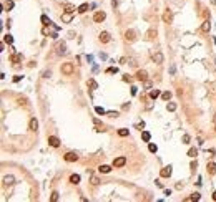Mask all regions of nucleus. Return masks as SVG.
<instances>
[{"label":"nucleus","mask_w":216,"mask_h":202,"mask_svg":"<svg viewBox=\"0 0 216 202\" xmlns=\"http://www.w3.org/2000/svg\"><path fill=\"white\" fill-rule=\"evenodd\" d=\"M70 182H72V184H75V186H77V184H80V176H78V174H72V176H70Z\"/></svg>","instance_id":"obj_14"},{"label":"nucleus","mask_w":216,"mask_h":202,"mask_svg":"<svg viewBox=\"0 0 216 202\" xmlns=\"http://www.w3.org/2000/svg\"><path fill=\"white\" fill-rule=\"evenodd\" d=\"M188 156H189V157H196V156H198V149H196V148H191L188 151Z\"/></svg>","instance_id":"obj_20"},{"label":"nucleus","mask_w":216,"mask_h":202,"mask_svg":"<svg viewBox=\"0 0 216 202\" xmlns=\"http://www.w3.org/2000/svg\"><path fill=\"white\" fill-rule=\"evenodd\" d=\"M95 111H96V113H98V114H105L106 111L103 108H100V106H96V108H95Z\"/></svg>","instance_id":"obj_34"},{"label":"nucleus","mask_w":216,"mask_h":202,"mask_svg":"<svg viewBox=\"0 0 216 202\" xmlns=\"http://www.w3.org/2000/svg\"><path fill=\"white\" fill-rule=\"evenodd\" d=\"M213 201H216V191L213 192Z\"/></svg>","instance_id":"obj_49"},{"label":"nucleus","mask_w":216,"mask_h":202,"mask_svg":"<svg viewBox=\"0 0 216 202\" xmlns=\"http://www.w3.org/2000/svg\"><path fill=\"white\" fill-rule=\"evenodd\" d=\"M136 93H138V88H136V86H131V94L135 96Z\"/></svg>","instance_id":"obj_41"},{"label":"nucleus","mask_w":216,"mask_h":202,"mask_svg":"<svg viewBox=\"0 0 216 202\" xmlns=\"http://www.w3.org/2000/svg\"><path fill=\"white\" fill-rule=\"evenodd\" d=\"M77 10H78V12H80V13H85V12L88 10V3H82V5L78 7Z\"/></svg>","instance_id":"obj_19"},{"label":"nucleus","mask_w":216,"mask_h":202,"mask_svg":"<svg viewBox=\"0 0 216 202\" xmlns=\"http://www.w3.org/2000/svg\"><path fill=\"white\" fill-rule=\"evenodd\" d=\"M48 144L52 146V148H58V146H60V139H58L57 136H50L48 137Z\"/></svg>","instance_id":"obj_4"},{"label":"nucleus","mask_w":216,"mask_h":202,"mask_svg":"<svg viewBox=\"0 0 216 202\" xmlns=\"http://www.w3.org/2000/svg\"><path fill=\"white\" fill-rule=\"evenodd\" d=\"M12 61H13V63L22 61V55H12Z\"/></svg>","instance_id":"obj_23"},{"label":"nucleus","mask_w":216,"mask_h":202,"mask_svg":"<svg viewBox=\"0 0 216 202\" xmlns=\"http://www.w3.org/2000/svg\"><path fill=\"white\" fill-rule=\"evenodd\" d=\"M171 20H173V15H171V12H170V10H166L165 13H163V22H165V23H170Z\"/></svg>","instance_id":"obj_9"},{"label":"nucleus","mask_w":216,"mask_h":202,"mask_svg":"<svg viewBox=\"0 0 216 202\" xmlns=\"http://www.w3.org/2000/svg\"><path fill=\"white\" fill-rule=\"evenodd\" d=\"M106 73H108V75H113V73H116V68H108Z\"/></svg>","instance_id":"obj_39"},{"label":"nucleus","mask_w":216,"mask_h":202,"mask_svg":"<svg viewBox=\"0 0 216 202\" xmlns=\"http://www.w3.org/2000/svg\"><path fill=\"white\" fill-rule=\"evenodd\" d=\"M160 94H161L160 90H153V91H150V98H151V99H156Z\"/></svg>","instance_id":"obj_18"},{"label":"nucleus","mask_w":216,"mask_h":202,"mask_svg":"<svg viewBox=\"0 0 216 202\" xmlns=\"http://www.w3.org/2000/svg\"><path fill=\"white\" fill-rule=\"evenodd\" d=\"M196 166H198V162H196V161H193V162H191V169H196Z\"/></svg>","instance_id":"obj_45"},{"label":"nucleus","mask_w":216,"mask_h":202,"mask_svg":"<svg viewBox=\"0 0 216 202\" xmlns=\"http://www.w3.org/2000/svg\"><path fill=\"white\" fill-rule=\"evenodd\" d=\"M118 134L122 137H125V136H128V129H125V128H122V129H118Z\"/></svg>","instance_id":"obj_27"},{"label":"nucleus","mask_w":216,"mask_h":202,"mask_svg":"<svg viewBox=\"0 0 216 202\" xmlns=\"http://www.w3.org/2000/svg\"><path fill=\"white\" fill-rule=\"evenodd\" d=\"M3 40H5V43H8V45H12V42H13V38H12L10 35H5V37H3Z\"/></svg>","instance_id":"obj_31"},{"label":"nucleus","mask_w":216,"mask_h":202,"mask_svg":"<svg viewBox=\"0 0 216 202\" xmlns=\"http://www.w3.org/2000/svg\"><path fill=\"white\" fill-rule=\"evenodd\" d=\"M63 157H65V161H66V162H75V161L78 159V156H77L75 153H66L65 156H63Z\"/></svg>","instance_id":"obj_5"},{"label":"nucleus","mask_w":216,"mask_h":202,"mask_svg":"<svg viewBox=\"0 0 216 202\" xmlns=\"http://www.w3.org/2000/svg\"><path fill=\"white\" fill-rule=\"evenodd\" d=\"M37 129H38V121L33 118V119H30V131H37Z\"/></svg>","instance_id":"obj_12"},{"label":"nucleus","mask_w":216,"mask_h":202,"mask_svg":"<svg viewBox=\"0 0 216 202\" xmlns=\"http://www.w3.org/2000/svg\"><path fill=\"white\" fill-rule=\"evenodd\" d=\"M50 75H52V73H50V71H45V73H43V78H48Z\"/></svg>","instance_id":"obj_48"},{"label":"nucleus","mask_w":216,"mask_h":202,"mask_svg":"<svg viewBox=\"0 0 216 202\" xmlns=\"http://www.w3.org/2000/svg\"><path fill=\"white\" fill-rule=\"evenodd\" d=\"M148 149L151 151V153H156V151H158V148H156V144H150V146H148Z\"/></svg>","instance_id":"obj_35"},{"label":"nucleus","mask_w":216,"mask_h":202,"mask_svg":"<svg viewBox=\"0 0 216 202\" xmlns=\"http://www.w3.org/2000/svg\"><path fill=\"white\" fill-rule=\"evenodd\" d=\"M146 35H148V38H155V37H156V30H153V28H151V30H148V33H146Z\"/></svg>","instance_id":"obj_28"},{"label":"nucleus","mask_w":216,"mask_h":202,"mask_svg":"<svg viewBox=\"0 0 216 202\" xmlns=\"http://www.w3.org/2000/svg\"><path fill=\"white\" fill-rule=\"evenodd\" d=\"M210 28H211V23L206 20V22L203 23V32H210Z\"/></svg>","instance_id":"obj_26"},{"label":"nucleus","mask_w":216,"mask_h":202,"mask_svg":"<svg viewBox=\"0 0 216 202\" xmlns=\"http://www.w3.org/2000/svg\"><path fill=\"white\" fill-rule=\"evenodd\" d=\"M153 61H155V63H158V65H160V63H163V55H161L160 51H158V53H155V55H153Z\"/></svg>","instance_id":"obj_11"},{"label":"nucleus","mask_w":216,"mask_h":202,"mask_svg":"<svg viewBox=\"0 0 216 202\" xmlns=\"http://www.w3.org/2000/svg\"><path fill=\"white\" fill-rule=\"evenodd\" d=\"M13 182H15V177H13V176H5V177H3V184H5V186H12Z\"/></svg>","instance_id":"obj_10"},{"label":"nucleus","mask_w":216,"mask_h":202,"mask_svg":"<svg viewBox=\"0 0 216 202\" xmlns=\"http://www.w3.org/2000/svg\"><path fill=\"white\" fill-rule=\"evenodd\" d=\"M160 174H161V177H170V176H171V166H168V167H163Z\"/></svg>","instance_id":"obj_8"},{"label":"nucleus","mask_w":216,"mask_h":202,"mask_svg":"<svg viewBox=\"0 0 216 202\" xmlns=\"http://www.w3.org/2000/svg\"><path fill=\"white\" fill-rule=\"evenodd\" d=\"M88 85H90V88H92V90H96V86H98V85L95 83V80H90V81H88Z\"/></svg>","instance_id":"obj_33"},{"label":"nucleus","mask_w":216,"mask_h":202,"mask_svg":"<svg viewBox=\"0 0 216 202\" xmlns=\"http://www.w3.org/2000/svg\"><path fill=\"white\" fill-rule=\"evenodd\" d=\"M110 33L108 32H101L100 33V42H103V43H108V42H110Z\"/></svg>","instance_id":"obj_7"},{"label":"nucleus","mask_w":216,"mask_h":202,"mask_svg":"<svg viewBox=\"0 0 216 202\" xmlns=\"http://www.w3.org/2000/svg\"><path fill=\"white\" fill-rule=\"evenodd\" d=\"M90 180H92V184H93V186H98V184H100V179L96 177V176H92V179H90Z\"/></svg>","instance_id":"obj_29"},{"label":"nucleus","mask_w":216,"mask_h":202,"mask_svg":"<svg viewBox=\"0 0 216 202\" xmlns=\"http://www.w3.org/2000/svg\"><path fill=\"white\" fill-rule=\"evenodd\" d=\"M105 18H106V13H105V12H96V13H95V15H93V20H95V22H96V23L103 22Z\"/></svg>","instance_id":"obj_2"},{"label":"nucleus","mask_w":216,"mask_h":202,"mask_svg":"<svg viewBox=\"0 0 216 202\" xmlns=\"http://www.w3.org/2000/svg\"><path fill=\"white\" fill-rule=\"evenodd\" d=\"M123 81H128V83H131V81H133V78L130 76V75H123Z\"/></svg>","instance_id":"obj_36"},{"label":"nucleus","mask_w":216,"mask_h":202,"mask_svg":"<svg viewBox=\"0 0 216 202\" xmlns=\"http://www.w3.org/2000/svg\"><path fill=\"white\" fill-rule=\"evenodd\" d=\"M108 116H111V118H116V116H118V113H113V111H111V113H108Z\"/></svg>","instance_id":"obj_47"},{"label":"nucleus","mask_w":216,"mask_h":202,"mask_svg":"<svg viewBox=\"0 0 216 202\" xmlns=\"http://www.w3.org/2000/svg\"><path fill=\"white\" fill-rule=\"evenodd\" d=\"M20 80H22V76H20V75H17V76H13V81H15V83H18Z\"/></svg>","instance_id":"obj_43"},{"label":"nucleus","mask_w":216,"mask_h":202,"mask_svg":"<svg viewBox=\"0 0 216 202\" xmlns=\"http://www.w3.org/2000/svg\"><path fill=\"white\" fill-rule=\"evenodd\" d=\"M183 142H189V136H188V134L183 136Z\"/></svg>","instance_id":"obj_44"},{"label":"nucleus","mask_w":216,"mask_h":202,"mask_svg":"<svg viewBox=\"0 0 216 202\" xmlns=\"http://www.w3.org/2000/svg\"><path fill=\"white\" fill-rule=\"evenodd\" d=\"M141 137H143V141H145V142H148L151 136H150V133H148V131H143V133H141Z\"/></svg>","instance_id":"obj_21"},{"label":"nucleus","mask_w":216,"mask_h":202,"mask_svg":"<svg viewBox=\"0 0 216 202\" xmlns=\"http://www.w3.org/2000/svg\"><path fill=\"white\" fill-rule=\"evenodd\" d=\"M136 128H138L140 131H141V129L145 128V123H143V121H141V123H138V124H136Z\"/></svg>","instance_id":"obj_42"},{"label":"nucleus","mask_w":216,"mask_h":202,"mask_svg":"<svg viewBox=\"0 0 216 202\" xmlns=\"http://www.w3.org/2000/svg\"><path fill=\"white\" fill-rule=\"evenodd\" d=\"M110 171H111V167H110V166H106V164L100 166V172H103V174H108Z\"/></svg>","instance_id":"obj_17"},{"label":"nucleus","mask_w":216,"mask_h":202,"mask_svg":"<svg viewBox=\"0 0 216 202\" xmlns=\"http://www.w3.org/2000/svg\"><path fill=\"white\" fill-rule=\"evenodd\" d=\"M208 172H210V174H216V164L215 162L208 164Z\"/></svg>","instance_id":"obj_16"},{"label":"nucleus","mask_w":216,"mask_h":202,"mask_svg":"<svg viewBox=\"0 0 216 202\" xmlns=\"http://www.w3.org/2000/svg\"><path fill=\"white\" fill-rule=\"evenodd\" d=\"M125 38H126V42H135V30H126V33H125Z\"/></svg>","instance_id":"obj_6"},{"label":"nucleus","mask_w":216,"mask_h":202,"mask_svg":"<svg viewBox=\"0 0 216 202\" xmlns=\"http://www.w3.org/2000/svg\"><path fill=\"white\" fill-rule=\"evenodd\" d=\"M73 71H75L73 63H63V65H62V73H63V75H73Z\"/></svg>","instance_id":"obj_1"},{"label":"nucleus","mask_w":216,"mask_h":202,"mask_svg":"<svg viewBox=\"0 0 216 202\" xmlns=\"http://www.w3.org/2000/svg\"><path fill=\"white\" fill-rule=\"evenodd\" d=\"M62 20H63V22H72V13H70V12H65V13H63V15H62Z\"/></svg>","instance_id":"obj_15"},{"label":"nucleus","mask_w":216,"mask_h":202,"mask_svg":"<svg viewBox=\"0 0 216 202\" xmlns=\"http://www.w3.org/2000/svg\"><path fill=\"white\" fill-rule=\"evenodd\" d=\"M5 8H13V0H8V2H5Z\"/></svg>","instance_id":"obj_32"},{"label":"nucleus","mask_w":216,"mask_h":202,"mask_svg":"<svg viewBox=\"0 0 216 202\" xmlns=\"http://www.w3.org/2000/svg\"><path fill=\"white\" fill-rule=\"evenodd\" d=\"M58 53H60V55L66 53V50H65V45H63V43H62V45H58Z\"/></svg>","instance_id":"obj_30"},{"label":"nucleus","mask_w":216,"mask_h":202,"mask_svg":"<svg viewBox=\"0 0 216 202\" xmlns=\"http://www.w3.org/2000/svg\"><path fill=\"white\" fill-rule=\"evenodd\" d=\"M136 78H138V80H141V81H146V71H145V70H140L138 73H136Z\"/></svg>","instance_id":"obj_13"},{"label":"nucleus","mask_w":216,"mask_h":202,"mask_svg":"<svg viewBox=\"0 0 216 202\" xmlns=\"http://www.w3.org/2000/svg\"><path fill=\"white\" fill-rule=\"evenodd\" d=\"M166 109H168V111H175V109H176V103H168L166 104Z\"/></svg>","instance_id":"obj_25"},{"label":"nucleus","mask_w":216,"mask_h":202,"mask_svg":"<svg viewBox=\"0 0 216 202\" xmlns=\"http://www.w3.org/2000/svg\"><path fill=\"white\" fill-rule=\"evenodd\" d=\"M50 199H52V201L55 202V201H58V192H53V194H52V197H50Z\"/></svg>","instance_id":"obj_37"},{"label":"nucleus","mask_w":216,"mask_h":202,"mask_svg":"<svg viewBox=\"0 0 216 202\" xmlns=\"http://www.w3.org/2000/svg\"><path fill=\"white\" fill-rule=\"evenodd\" d=\"M25 101H27L25 98H18V103H20V104H25Z\"/></svg>","instance_id":"obj_46"},{"label":"nucleus","mask_w":216,"mask_h":202,"mask_svg":"<svg viewBox=\"0 0 216 202\" xmlns=\"http://www.w3.org/2000/svg\"><path fill=\"white\" fill-rule=\"evenodd\" d=\"M125 164H126V157H116L115 161H113V166H115V167H123V166H125Z\"/></svg>","instance_id":"obj_3"},{"label":"nucleus","mask_w":216,"mask_h":202,"mask_svg":"<svg viewBox=\"0 0 216 202\" xmlns=\"http://www.w3.org/2000/svg\"><path fill=\"white\" fill-rule=\"evenodd\" d=\"M42 23L43 25H52V22H50V18L47 15H42Z\"/></svg>","instance_id":"obj_24"},{"label":"nucleus","mask_w":216,"mask_h":202,"mask_svg":"<svg viewBox=\"0 0 216 202\" xmlns=\"http://www.w3.org/2000/svg\"><path fill=\"white\" fill-rule=\"evenodd\" d=\"M161 98L165 99V101H170V99H171V93H170V91H165V93L161 94Z\"/></svg>","instance_id":"obj_22"},{"label":"nucleus","mask_w":216,"mask_h":202,"mask_svg":"<svg viewBox=\"0 0 216 202\" xmlns=\"http://www.w3.org/2000/svg\"><path fill=\"white\" fill-rule=\"evenodd\" d=\"M65 12H70V13H73V12H75V8H73L72 5H66V10Z\"/></svg>","instance_id":"obj_40"},{"label":"nucleus","mask_w":216,"mask_h":202,"mask_svg":"<svg viewBox=\"0 0 216 202\" xmlns=\"http://www.w3.org/2000/svg\"><path fill=\"white\" fill-rule=\"evenodd\" d=\"M191 199H193V201H199V194H198V192L191 194Z\"/></svg>","instance_id":"obj_38"}]
</instances>
